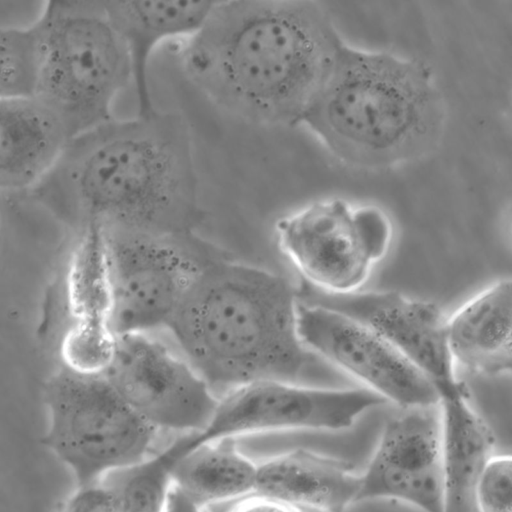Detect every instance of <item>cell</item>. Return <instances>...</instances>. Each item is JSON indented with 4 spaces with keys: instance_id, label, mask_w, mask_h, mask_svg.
<instances>
[{
    "instance_id": "obj_24",
    "label": "cell",
    "mask_w": 512,
    "mask_h": 512,
    "mask_svg": "<svg viewBox=\"0 0 512 512\" xmlns=\"http://www.w3.org/2000/svg\"><path fill=\"white\" fill-rule=\"evenodd\" d=\"M476 503L478 512H512V459L494 455L480 478Z\"/></svg>"
},
{
    "instance_id": "obj_7",
    "label": "cell",
    "mask_w": 512,
    "mask_h": 512,
    "mask_svg": "<svg viewBox=\"0 0 512 512\" xmlns=\"http://www.w3.org/2000/svg\"><path fill=\"white\" fill-rule=\"evenodd\" d=\"M391 224L380 209L318 201L279 219L280 248L305 282L332 293L356 291L388 250Z\"/></svg>"
},
{
    "instance_id": "obj_5",
    "label": "cell",
    "mask_w": 512,
    "mask_h": 512,
    "mask_svg": "<svg viewBox=\"0 0 512 512\" xmlns=\"http://www.w3.org/2000/svg\"><path fill=\"white\" fill-rule=\"evenodd\" d=\"M39 66L35 95L63 120L71 137L114 118L132 83L126 48L103 1H49L34 20Z\"/></svg>"
},
{
    "instance_id": "obj_9",
    "label": "cell",
    "mask_w": 512,
    "mask_h": 512,
    "mask_svg": "<svg viewBox=\"0 0 512 512\" xmlns=\"http://www.w3.org/2000/svg\"><path fill=\"white\" fill-rule=\"evenodd\" d=\"M101 375L131 410L159 431L199 432L218 403L219 397L183 356L148 334L118 336Z\"/></svg>"
},
{
    "instance_id": "obj_16",
    "label": "cell",
    "mask_w": 512,
    "mask_h": 512,
    "mask_svg": "<svg viewBox=\"0 0 512 512\" xmlns=\"http://www.w3.org/2000/svg\"><path fill=\"white\" fill-rule=\"evenodd\" d=\"M443 512H478L476 492L489 460L495 438L469 403L462 382L439 392Z\"/></svg>"
},
{
    "instance_id": "obj_19",
    "label": "cell",
    "mask_w": 512,
    "mask_h": 512,
    "mask_svg": "<svg viewBox=\"0 0 512 512\" xmlns=\"http://www.w3.org/2000/svg\"><path fill=\"white\" fill-rule=\"evenodd\" d=\"M257 463L238 449L234 438L198 445L175 463L171 479L202 508L255 492Z\"/></svg>"
},
{
    "instance_id": "obj_4",
    "label": "cell",
    "mask_w": 512,
    "mask_h": 512,
    "mask_svg": "<svg viewBox=\"0 0 512 512\" xmlns=\"http://www.w3.org/2000/svg\"><path fill=\"white\" fill-rule=\"evenodd\" d=\"M444 124V100L429 66L344 42L298 125L345 164L377 170L431 153Z\"/></svg>"
},
{
    "instance_id": "obj_2",
    "label": "cell",
    "mask_w": 512,
    "mask_h": 512,
    "mask_svg": "<svg viewBox=\"0 0 512 512\" xmlns=\"http://www.w3.org/2000/svg\"><path fill=\"white\" fill-rule=\"evenodd\" d=\"M198 188L186 119L155 109L71 138L28 194L80 211L86 224L173 235L202 217Z\"/></svg>"
},
{
    "instance_id": "obj_27",
    "label": "cell",
    "mask_w": 512,
    "mask_h": 512,
    "mask_svg": "<svg viewBox=\"0 0 512 512\" xmlns=\"http://www.w3.org/2000/svg\"><path fill=\"white\" fill-rule=\"evenodd\" d=\"M163 512H205V508L194 503L171 482Z\"/></svg>"
},
{
    "instance_id": "obj_3",
    "label": "cell",
    "mask_w": 512,
    "mask_h": 512,
    "mask_svg": "<svg viewBox=\"0 0 512 512\" xmlns=\"http://www.w3.org/2000/svg\"><path fill=\"white\" fill-rule=\"evenodd\" d=\"M297 304V291L279 274L212 263L201 266L167 328L216 395L260 380L296 382L308 359Z\"/></svg>"
},
{
    "instance_id": "obj_21",
    "label": "cell",
    "mask_w": 512,
    "mask_h": 512,
    "mask_svg": "<svg viewBox=\"0 0 512 512\" xmlns=\"http://www.w3.org/2000/svg\"><path fill=\"white\" fill-rule=\"evenodd\" d=\"M181 439L142 462L117 471L109 485L115 497V512H163L171 485L172 469L182 456Z\"/></svg>"
},
{
    "instance_id": "obj_1",
    "label": "cell",
    "mask_w": 512,
    "mask_h": 512,
    "mask_svg": "<svg viewBox=\"0 0 512 512\" xmlns=\"http://www.w3.org/2000/svg\"><path fill=\"white\" fill-rule=\"evenodd\" d=\"M344 40L310 0L216 1L180 61L189 81L230 114L292 126L327 80Z\"/></svg>"
},
{
    "instance_id": "obj_6",
    "label": "cell",
    "mask_w": 512,
    "mask_h": 512,
    "mask_svg": "<svg viewBox=\"0 0 512 512\" xmlns=\"http://www.w3.org/2000/svg\"><path fill=\"white\" fill-rule=\"evenodd\" d=\"M96 377L52 399L42 439L69 468L76 487L100 483L108 474L142 462L152 455L159 432Z\"/></svg>"
},
{
    "instance_id": "obj_23",
    "label": "cell",
    "mask_w": 512,
    "mask_h": 512,
    "mask_svg": "<svg viewBox=\"0 0 512 512\" xmlns=\"http://www.w3.org/2000/svg\"><path fill=\"white\" fill-rule=\"evenodd\" d=\"M116 338L111 329L75 322L63 337L61 357L79 376L101 375L110 364Z\"/></svg>"
},
{
    "instance_id": "obj_25",
    "label": "cell",
    "mask_w": 512,
    "mask_h": 512,
    "mask_svg": "<svg viewBox=\"0 0 512 512\" xmlns=\"http://www.w3.org/2000/svg\"><path fill=\"white\" fill-rule=\"evenodd\" d=\"M57 512H115L114 492L103 481L76 487Z\"/></svg>"
},
{
    "instance_id": "obj_12",
    "label": "cell",
    "mask_w": 512,
    "mask_h": 512,
    "mask_svg": "<svg viewBox=\"0 0 512 512\" xmlns=\"http://www.w3.org/2000/svg\"><path fill=\"white\" fill-rule=\"evenodd\" d=\"M301 302L319 305L365 324L415 365L440 391L460 381L447 341V319L433 302L393 291L332 293L305 282Z\"/></svg>"
},
{
    "instance_id": "obj_18",
    "label": "cell",
    "mask_w": 512,
    "mask_h": 512,
    "mask_svg": "<svg viewBox=\"0 0 512 512\" xmlns=\"http://www.w3.org/2000/svg\"><path fill=\"white\" fill-rule=\"evenodd\" d=\"M447 341L454 363L486 375L512 367V284L501 279L447 319Z\"/></svg>"
},
{
    "instance_id": "obj_26",
    "label": "cell",
    "mask_w": 512,
    "mask_h": 512,
    "mask_svg": "<svg viewBox=\"0 0 512 512\" xmlns=\"http://www.w3.org/2000/svg\"><path fill=\"white\" fill-rule=\"evenodd\" d=\"M226 512H320L278 498L253 492L234 501Z\"/></svg>"
},
{
    "instance_id": "obj_22",
    "label": "cell",
    "mask_w": 512,
    "mask_h": 512,
    "mask_svg": "<svg viewBox=\"0 0 512 512\" xmlns=\"http://www.w3.org/2000/svg\"><path fill=\"white\" fill-rule=\"evenodd\" d=\"M39 66L35 22L0 24V100L35 95Z\"/></svg>"
},
{
    "instance_id": "obj_17",
    "label": "cell",
    "mask_w": 512,
    "mask_h": 512,
    "mask_svg": "<svg viewBox=\"0 0 512 512\" xmlns=\"http://www.w3.org/2000/svg\"><path fill=\"white\" fill-rule=\"evenodd\" d=\"M360 473L343 459L297 448L257 464L255 492L320 512L356 503Z\"/></svg>"
},
{
    "instance_id": "obj_15",
    "label": "cell",
    "mask_w": 512,
    "mask_h": 512,
    "mask_svg": "<svg viewBox=\"0 0 512 512\" xmlns=\"http://www.w3.org/2000/svg\"><path fill=\"white\" fill-rule=\"evenodd\" d=\"M216 1L105 0V12L131 64L137 115L155 110L148 71L155 50L167 41H186L203 26Z\"/></svg>"
},
{
    "instance_id": "obj_20",
    "label": "cell",
    "mask_w": 512,
    "mask_h": 512,
    "mask_svg": "<svg viewBox=\"0 0 512 512\" xmlns=\"http://www.w3.org/2000/svg\"><path fill=\"white\" fill-rule=\"evenodd\" d=\"M67 295L75 322L112 330L113 300L108 241L106 231L99 223L86 224L72 255Z\"/></svg>"
},
{
    "instance_id": "obj_13",
    "label": "cell",
    "mask_w": 512,
    "mask_h": 512,
    "mask_svg": "<svg viewBox=\"0 0 512 512\" xmlns=\"http://www.w3.org/2000/svg\"><path fill=\"white\" fill-rule=\"evenodd\" d=\"M432 407L409 409L385 425L360 473L356 503L393 499L424 512H443L441 418Z\"/></svg>"
},
{
    "instance_id": "obj_8",
    "label": "cell",
    "mask_w": 512,
    "mask_h": 512,
    "mask_svg": "<svg viewBox=\"0 0 512 512\" xmlns=\"http://www.w3.org/2000/svg\"><path fill=\"white\" fill-rule=\"evenodd\" d=\"M386 402L373 391L308 387L260 380L218 398L199 432L185 434V453L198 445L240 435L288 430H343L366 411Z\"/></svg>"
},
{
    "instance_id": "obj_14",
    "label": "cell",
    "mask_w": 512,
    "mask_h": 512,
    "mask_svg": "<svg viewBox=\"0 0 512 512\" xmlns=\"http://www.w3.org/2000/svg\"><path fill=\"white\" fill-rule=\"evenodd\" d=\"M71 138L61 117L38 96L0 100V194L34 189Z\"/></svg>"
},
{
    "instance_id": "obj_10",
    "label": "cell",
    "mask_w": 512,
    "mask_h": 512,
    "mask_svg": "<svg viewBox=\"0 0 512 512\" xmlns=\"http://www.w3.org/2000/svg\"><path fill=\"white\" fill-rule=\"evenodd\" d=\"M114 231L115 237L106 235L115 336L168 327L201 266L171 245L169 235Z\"/></svg>"
},
{
    "instance_id": "obj_11",
    "label": "cell",
    "mask_w": 512,
    "mask_h": 512,
    "mask_svg": "<svg viewBox=\"0 0 512 512\" xmlns=\"http://www.w3.org/2000/svg\"><path fill=\"white\" fill-rule=\"evenodd\" d=\"M297 330L311 349L367 389L402 407H432L439 402L434 384L374 330L341 312L301 302Z\"/></svg>"
}]
</instances>
